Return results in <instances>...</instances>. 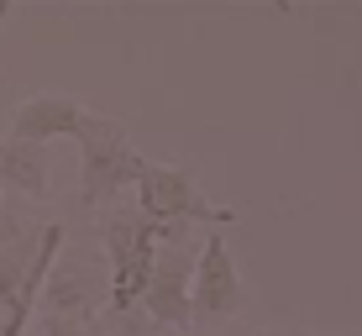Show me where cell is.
<instances>
[{
	"instance_id": "6da1fadb",
	"label": "cell",
	"mask_w": 362,
	"mask_h": 336,
	"mask_svg": "<svg viewBox=\"0 0 362 336\" xmlns=\"http://www.w3.org/2000/svg\"><path fill=\"white\" fill-rule=\"evenodd\" d=\"M64 247V226H27L21 216L0 210V336H21L27 320L42 305L47 273L58 263Z\"/></svg>"
},
{
	"instance_id": "7a4b0ae2",
	"label": "cell",
	"mask_w": 362,
	"mask_h": 336,
	"mask_svg": "<svg viewBox=\"0 0 362 336\" xmlns=\"http://www.w3.org/2000/svg\"><path fill=\"white\" fill-rule=\"evenodd\" d=\"M110 305V263L105 253H58L42 289V336H95L100 310Z\"/></svg>"
},
{
	"instance_id": "3957f363",
	"label": "cell",
	"mask_w": 362,
	"mask_h": 336,
	"mask_svg": "<svg viewBox=\"0 0 362 336\" xmlns=\"http://www.w3.org/2000/svg\"><path fill=\"white\" fill-rule=\"evenodd\" d=\"M100 231H105V263H110V310L132 315L147 300V279H153L158 247H163V236L173 226L142 216L136 205H110Z\"/></svg>"
},
{
	"instance_id": "277c9868",
	"label": "cell",
	"mask_w": 362,
	"mask_h": 336,
	"mask_svg": "<svg viewBox=\"0 0 362 336\" xmlns=\"http://www.w3.org/2000/svg\"><path fill=\"white\" fill-rule=\"evenodd\" d=\"M79 147H84V205H116L121 200V190L127 184H136V173H142L147 158L132 147V137L121 121H110V116H90V127H84L79 137Z\"/></svg>"
},
{
	"instance_id": "5b68a950",
	"label": "cell",
	"mask_w": 362,
	"mask_h": 336,
	"mask_svg": "<svg viewBox=\"0 0 362 336\" xmlns=\"http://www.w3.org/2000/svg\"><path fill=\"white\" fill-rule=\"evenodd\" d=\"M194 268H199V242L189 236V226H173L158 247L147 300H142V310L158 326H189L194 320Z\"/></svg>"
},
{
	"instance_id": "8992f818",
	"label": "cell",
	"mask_w": 362,
	"mask_h": 336,
	"mask_svg": "<svg viewBox=\"0 0 362 336\" xmlns=\"http://www.w3.org/2000/svg\"><path fill=\"white\" fill-rule=\"evenodd\" d=\"M136 210L153 221H163V226H194V221H216V226H231L236 210L226 205H210L205 195L194 190L189 173L168 168V163H153L147 158L142 173H136Z\"/></svg>"
},
{
	"instance_id": "52a82bcc",
	"label": "cell",
	"mask_w": 362,
	"mask_h": 336,
	"mask_svg": "<svg viewBox=\"0 0 362 336\" xmlns=\"http://www.w3.org/2000/svg\"><path fill=\"white\" fill-rule=\"evenodd\" d=\"M247 310V284L236 273V257L221 236L199 242V268H194V320H231Z\"/></svg>"
},
{
	"instance_id": "ba28073f",
	"label": "cell",
	"mask_w": 362,
	"mask_h": 336,
	"mask_svg": "<svg viewBox=\"0 0 362 336\" xmlns=\"http://www.w3.org/2000/svg\"><path fill=\"white\" fill-rule=\"evenodd\" d=\"M90 116L95 110L69 100V95H32V100H21L16 116H11V137H16V142H37V147L53 142V137H74V142H79L84 127H90Z\"/></svg>"
},
{
	"instance_id": "9c48e42d",
	"label": "cell",
	"mask_w": 362,
	"mask_h": 336,
	"mask_svg": "<svg viewBox=\"0 0 362 336\" xmlns=\"http://www.w3.org/2000/svg\"><path fill=\"white\" fill-rule=\"evenodd\" d=\"M0 184H11L16 195H47V153L37 142H0Z\"/></svg>"
},
{
	"instance_id": "30bf717a",
	"label": "cell",
	"mask_w": 362,
	"mask_h": 336,
	"mask_svg": "<svg viewBox=\"0 0 362 336\" xmlns=\"http://www.w3.org/2000/svg\"><path fill=\"white\" fill-rule=\"evenodd\" d=\"M6 16H11V0H0V27H6Z\"/></svg>"
},
{
	"instance_id": "8fae6325",
	"label": "cell",
	"mask_w": 362,
	"mask_h": 336,
	"mask_svg": "<svg viewBox=\"0 0 362 336\" xmlns=\"http://www.w3.org/2000/svg\"><path fill=\"white\" fill-rule=\"evenodd\" d=\"M263 336H310V331H263Z\"/></svg>"
}]
</instances>
